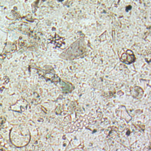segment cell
Listing matches in <instances>:
<instances>
[{"label":"cell","instance_id":"1","mask_svg":"<svg viewBox=\"0 0 151 151\" xmlns=\"http://www.w3.org/2000/svg\"><path fill=\"white\" fill-rule=\"evenodd\" d=\"M134 56L133 55V53L130 51L128 50L125 53L123 54L122 57H121V60L127 64H130L134 60Z\"/></svg>","mask_w":151,"mask_h":151},{"label":"cell","instance_id":"2","mask_svg":"<svg viewBox=\"0 0 151 151\" xmlns=\"http://www.w3.org/2000/svg\"><path fill=\"white\" fill-rule=\"evenodd\" d=\"M136 94H139V96H140V97H142V89L139 87H135L134 89V93L133 94H132L134 97L136 96Z\"/></svg>","mask_w":151,"mask_h":151}]
</instances>
